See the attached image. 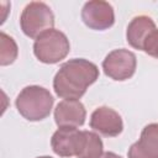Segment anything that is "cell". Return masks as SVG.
Listing matches in <instances>:
<instances>
[{"label": "cell", "instance_id": "2", "mask_svg": "<svg viewBox=\"0 0 158 158\" xmlns=\"http://www.w3.org/2000/svg\"><path fill=\"white\" fill-rule=\"evenodd\" d=\"M52 106L53 96L47 89L38 85L23 88L16 98L17 111L28 121H41L46 118L51 114Z\"/></svg>", "mask_w": 158, "mask_h": 158}, {"label": "cell", "instance_id": "1", "mask_svg": "<svg viewBox=\"0 0 158 158\" xmlns=\"http://www.w3.org/2000/svg\"><path fill=\"white\" fill-rule=\"evenodd\" d=\"M98 78L99 69L94 63L83 58H74L59 68L53 79V88L59 98L78 100Z\"/></svg>", "mask_w": 158, "mask_h": 158}, {"label": "cell", "instance_id": "12", "mask_svg": "<svg viewBox=\"0 0 158 158\" xmlns=\"http://www.w3.org/2000/svg\"><path fill=\"white\" fill-rule=\"evenodd\" d=\"M102 154V142L100 137L89 131H83V138L78 158H100Z\"/></svg>", "mask_w": 158, "mask_h": 158}, {"label": "cell", "instance_id": "11", "mask_svg": "<svg viewBox=\"0 0 158 158\" xmlns=\"http://www.w3.org/2000/svg\"><path fill=\"white\" fill-rule=\"evenodd\" d=\"M156 30L153 20L148 16H137L135 17L127 27V42L136 49H143V42L147 36Z\"/></svg>", "mask_w": 158, "mask_h": 158}, {"label": "cell", "instance_id": "5", "mask_svg": "<svg viewBox=\"0 0 158 158\" xmlns=\"http://www.w3.org/2000/svg\"><path fill=\"white\" fill-rule=\"evenodd\" d=\"M136 64V56L127 49L120 48L110 52L105 57L102 69L114 80H126L135 74Z\"/></svg>", "mask_w": 158, "mask_h": 158}, {"label": "cell", "instance_id": "16", "mask_svg": "<svg viewBox=\"0 0 158 158\" xmlns=\"http://www.w3.org/2000/svg\"><path fill=\"white\" fill-rule=\"evenodd\" d=\"M37 158H51V157H37Z\"/></svg>", "mask_w": 158, "mask_h": 158}, {"label": "cell", "instance_id": "9", "mask_svg": "<svg viewBox=\"0 0 158 158\" xmlns=\"http://www.w3.org/2000/svg\"><path fill=\"white\" fill-rule=\"evenodd\" d=\"M85 107L79 100H63L54 110L58 127H79L85 122Z\"/></svg>", "mask_w": 158, "mask_h": 158}, {"label": "cell", "instance_id": "13", "mask_svg": "<svg viewBox=\"0 0 158 158\" xmlns=\"http://www.w3.org/2000/svg\"><path fill=\"white\" fill-rule=\"evenodd\" d=\"M17 57V46L15 41L6 33H0V64H11Z\"/></svg>", "mask_w": 158, "mask_h": 158}, {"label": "cell", "instance_id": "10", "mask_svg": "<svg viewBox=\"0 0 158 158\" xmlns=\"http://www.w3.org/2000/svg\"><path fill=\"white\" fill-rule=\"evenodd\" d=\"M128 158H158V123L147 125L128 149Z\"/></svg>", "mask_w": 158, "mask_h": 158}, {"label": "cell", "instance_id": "7", "mask_svg": "<svg viewBox=\"0 0 158 158\" xmlns=\"http://www.w3.org/2000/svg\"><path fill=\"white\" fill-rule=\"evenodd\" d=\"M81 138L83 131H78L75 127H59L52 136V149L60 157H78Z\"/></svg>", "mask_w": 158, "mask_h": 158}, {"label": "cell", "instance_id": "15", "mask_svg": "<svg viewBox=\"0 0 158 158\" xmlns=\"http://www.w3.org/2000/svg\"><path fill=\"white\" fill-rule=\"evenodd\" d=\"M100 158H121V157L117 156V154H115V153H112V152H105V153L101 154Z\"/></svg>", "mask_w": 158, "mask_h": 158}, {"label": "cell", "instance_id": "4", "mask_svg": "<svg viewBox=\"0 0 158 158\" xmlns=\"http://www.w3.org/2000/svg\"><path fill=\"white\" fill-rule=\"evenodd\" d=\"M20 25L23 33L31 38H37L54 25V16L44 2H30L22 11Z\"/></svg>", "mask_w": 158, "mask_h": 158}, {"label": "cell", "instance_id": "14", "mask_svg": "<svg viewBox=\"0 0 158 158\" xmlns=\"http://www.w3.org/2000/svg\"><path fill=\"white\" fill-rule=\"evenodd\" d=\"M147 54L158 58V30H153L143 42V49Z\"/></svg>", "mask_w": 158, "mask_h": 158}, {"label": "cell", "instance_id": "6", "mask_svg": "<svg viewBox=\"0 0 158 158\" xmlns=\"http://www.w3.org/2000/svg\"><path fill=\"white\" fill-rule=\"evenodd\" d=\"M83 22L91 30H106L115 22L112 6L106 1H89L85 2L81 10Z\"/></svg>", "mask_w": 158, "mask_h": 158}, {"label": "cell", "instance_id": "3", "mask_svg": "<svg viewBox=\"0 0 158 158\" xmlns=\"http://www.w3.org/2000/svg\"><path fill=\"white\" fill-rule=\"evenodd\" d=\"M70 46L67 36L58 30H48L38 36L33 44V53L40 62L54 64L64 59Z\"/></svg>", "mask_w": 158, "mask_h": 158}, {"label": "cell", "instance_id": "8", "mask_svg": "<svg viewBox=\"0 0 158 158\" xmlns=\"http://www.w3.org/2000/svg\"><path fill=\"white\" fill-rule=\"evenodd\" d=\"M90 126L94 131L106 137H115L120 135L123 128L121 116L115 110L106 106L98 107L91 114Z\"/></svg>", "mask_w": 158, "mask_h": 158}]
</instances>
